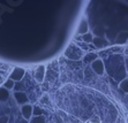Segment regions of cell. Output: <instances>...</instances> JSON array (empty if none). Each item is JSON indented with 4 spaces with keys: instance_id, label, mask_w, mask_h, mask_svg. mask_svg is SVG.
Returning a JSON list of instances; mask_svg holds the SVG:
<instances>
[{
    "instance_id": "3957f363",
    "label": "cell",
    "mask_w": 128,
    "mask_h": 123,
    "mask_svg": "<svg viewBox=\"0 0 128 123\" xmlns=\"http://www.w3.org/2000/svg\"><path fill=\"white\" fill-rule=\"evenodd\" d=\"M24 75H26V70H24L23 68H21V67H15L14 69H13V71L10 72L9 78L13 79L14 82H20V81H22V78L24 77Z\"/></svg>"
},
{
    "instance_id": "9c48e42d",
    "label": "cell",
    "mask_w": 128,
    "mask_h": 123,
    "mask_svg": "<svg viewBox=\"0 0 128 123\" xmlns=\"http://www.w3.org/2000/svg\"><path fill=\"white\" fill-rule=\"evenodd\" d=\"M82 39H83L86 43H92L94 39H95V37H94L92 32H88V33H86V35L82 36Z\"/></svg>"
},
{
    "instance_id": "8992f818",
    "label": "cell",
    "mask_w": 128,
    "mask_h": 123,
    "mask_svg": "<svg viewBox=\"0 0 128 123\" xmlns=\"http://www.w3.org/2000/svg\"><path fill=\"white\" fill-rule=\"evenodd\" d=\"M9 97H10V91H8L4 86H0V101L1 102L7 101L9 99Z\"/></svg>"
},
{
    "instance_id": "52a82bcc",
    "label": "cell",
    "mask_w": 128,
    "mask_h": 123,
    "mask_svg": "<svg viewBox=\"0 0 128 123\" xmlns=\"http://www.w3.org/2000/svg\"><path fill=\"white\" fill-rule=\"evenodd\" d=\"M89 29H88V22H86V18H83L82 21H81V24H80V28H78V33H81L82 36L86 35V33L89 32Z\"/></svg>"
},
{
    "instance_id": "ba28073f",
    "label": "cell",
    "mask_w": 128,
    "mask_h": 123,
    "mask_svg": "<svg viewBox=\"0 0 128 123\" xmlns=\"http://www.w3.org/2000/svg\"><path fill=\"white\" fill-rule=\"evenodd\" d=\"M5 89H7L8 91H12L13 89L15 87V82L13 81V79H10V78H7L6 81L4 82V85H2Z\"/></svg>"
},
{
    "instance_id": "30bf717a",
    "label": "cell",
    "mask_w": 128,
    "mask_h": 123,
    "mask_svg": "<svg viewBox=\"0 0 128 123\" xmlns=\"http://www.w3.org/2000/svg\"><path fill=\"white\" fill-rule=\"evenodd\" d=\"M120 89H121L124 92L128 93V78H126V79H124V81L120 83Z\"/></svg>"
},
{
    "instance_id": "6da1fadb",
    "label": "cell",
    "mask_w": 128,
    "mask_h": 123,
    "mask_svg": "<svg viewBox=\"0 0 128 123\" xmlns=\"http://www.w3.org/2000/svg\"><path fill=\"white\" fill-rule=\"evenodd\" d=\"M13 98H14L15 102H16L18 105H20V107L29 104V98H28V96L26 94V92H22V91H15V92L13 93Z\"/></svg>"
},
{
    "instance_id": "8fae6325",
    "label": "cell",
    "mask_w": 128,
    "mask_h": 123,
    "mask_svg": "<svg viewBox=\"0 0 128 123\" xmlns=\"http://www.w3.org/2000/svg\"><path fill=\"white\" fill-rule=\"evenodd\" d=\"M40 102H42L43 105H50V98H48V94H44V96L42 97Z\"/></svg>"
},
{
    "instance_id": "5b68a950",
    "label": "cell",
    "mask_w": 128,
    "mask_h": 123,
    "mask_svg": "<svg viewBox=\"0 0 128 123\" xmlns=\"http://www.w3.org/2000/svg\"><path fill=\"white\" fill-rule=\"evenodd\" d=\"M44 75H45V67L44 66H39L35 72V78L39 83H42L43 79H44Z\"/></svg>"
},
{
    "instance_id": "5bb4252c",
    "label": "cell",
    "mask_w": 128,
    "mask_h": 123,
    "mask_svg": "<svg viewBox=\"0 0 128 123\" xmlns=\"http://www.w3.org/2000/svg\"><path fill=\"white\" fill-rule=\"evenodd\" d=\"M0 123H9V116H7V115H1V116H0Z\"/></svg>"
},
{
    "instance_id": "9a60e30c",
    "label": "cell",
    "mask_w": 128,
    "mask_h": 123,
    "mask_svg": "<svg viewBox=\"0 0 128 123\" xmlns=\"http://www.w3.org/2000/svg\"><path fill=\"white\" fill-rule=\"evenodd\" d=\"M127 43H128V39H127Z\"/></svg>"
},
{
    "instance_id": "4fadbf2b",
    "label": "cell",
    "mask_w": 128,
    "mask_h": 123,
    "mask_svg": "<svg viewBox=\"0 0 128 123\" xmlns=\"http://www.w3.org/2000/svg\"><path fill=\"white\" fill-rule=\"evenodd\" d=\"M34 115H35V116H42L43 111H40V108L39 107H35L34 108Z\"/></svg>"
},
{
    "instance_id": "277c9868",
    "label": "cell",
    "mask_w": 128,
    "mask_h": 123,
    "mask_svg": "<svg viewBox=\"0 0 128 123\" xmlns=\"http://www.w3.org/2000/svg\"><path fill=\"white\" fill-rule=\"evenodd\" d=\"M21 114L26 121H30L34 116V106L31 104H27L21 107Z\"/></svg>"
},
{
    "instance_id": "7a4b0ae2",
    "label": "cell",
    "mask_w": 128,
    "mask_h": 123,
    "mask_svg": "<svg viewBox=\"0 0 128 123\" xmlns=\"http://www.w3.org/2000/svg\"><path fill=\"white\" fill-rule=\"evenodd\" d=\"M91 68H92V70L97 74V75L102 76L104 75L105 72V66H104V62H103V60L102 59H96L94 62H91Z\"/></svg>"
},
{
    "instance_id": "7c38bea8",
    "label": "cell",
    "mask_w": 128,
    "mask_h": 123,
    "mask_svg": "<svg viewBox=\"0 0 128 123\" xmlns=\"http://www.w3.org/2000/svg\"><path fill=\"white\" fill-rule=\"evenodd\" d=\"M34 123H45V119L44 116H35L34 119Z\"/></svg>"
}]
</instances>
